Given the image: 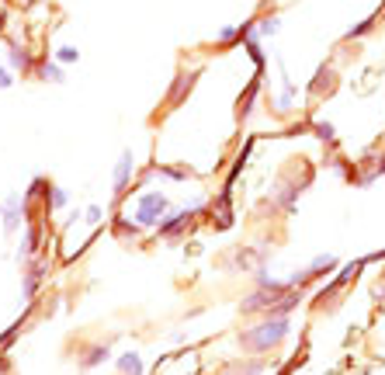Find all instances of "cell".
Wrapping results in <instances>:
<instances>
[{"instance_id":"1","label":"cell","mask_w":385,"mask_h":375,"mask_svg":"<svg viewBox=\"0 0 385 375\" xmlns=\"http://www.w3.org/2000/svg\"><path fill=\"white\" fill-rule=\"evenodd\" d=\"M288 330H292V320L288 317H264L257 327L240 334V348L250 351V354H264V351L278 348L284 337H288Z\"/></svg>"},{"instance_id":"2","label":"cell","mask_w":385,"mask_h":375,"mask_svg":"<svg viewBox=\"0 0 385 375\" xmlns=\"http://www.w3.org/2000/svg\"><path fill=\"white\" fill-rule=\"evenodd\" d=\"M170 215V198L163 191H143L132 205V219L143 226V230H156L163 219Z\"/></svg>"},{"instance_id":"3","label":"cell","mask_w":385,"mask_h":375,"mask_svg":"<svg viewBox=\"0 0 385 375\" xmlns=\"http://www.w3.org/2000/svg\"><path fill=\"white\" fill-rule=\"evenodd\" d=\"M202 209H205V205L198 202V205H184V209H178V212H170L163 222H160V226H156V230H160V237H163V240H174V237H180V233H184V226L202 212Z\"/></svg>"},{"instance_id":"4","label":"cell","mask_w":385,"mask_h":375,"mask_svg":"<svg viewBox=\"0 0 385 375\" xmlns=\"http://www.w3.org/2000/svg\"><path fill=\"white\" fill-rule=\"evenodd\" d=\"M35 63H38V56H31L28 46H21L18 38H7V70H14V73H35Z\"/></svg>"},{"instance_id":"5","label":"cell","mask_w":385,"mask_h":375,"mask_svg":"<svg viewBox=\"0 0 385 375\" xmlns=\"http://www.w3.org/2000/svg\"><path fill=\"white\" fill-rule=\"evenodd\" d=\"M132 174H135V153H132V150H122V157H118V163H115V178H111L115 198L125 195V188L132 185Z\"/></svg>"},{"instance_id":"6","label":"cell","mask_w":385,"mask_h":375,"mask_svg":"<svg viewBox=\"0 0 385 375\" xmlns=\"http://www.w3.org/2000/svg\"><path fill=\"white\" fill-rule=\"evenodd\" d=\"M28 215V205H25V195H7V202H4V230L7 233H18V226L25 222Z\"/></svg>"},{"instance_id":"7","label":"cell","mask_w":385,"mask_h":375,"mask_svg":"<svg viewBox=\"0 0 385 375\" xmlns=\"http://www.w3.org/2000/svg\"><path fill=\"white\" fill-rule=\"evenodd\" d=\"M195 81H198V70H180L178 77H174V87H170V94H167V105L178 108L191 91H195Z\"/></svg>"},{"instance_id":"8","label":"cell","mask_w":385,"mask_h":375,"mask_svg":"<svg viewBox=\"0 0 385 375\" xmlns=\"http://www.w3.org/2000/svg\"><path fill=\"white\" fill-rule=\"evenodd\" d=\"M25 302H31L35 299V292H38V285H42V278H46V271H49V261H42V257H31L25 264Z\"/></svg>"},{"instance_id":"9","label":"cell","mask_w":385,"mask_h":375,"mask_svg":"<svg viewBox=\"0 0 385 375\" xmlns=\"http://www.w3.org/2000/svg\"><path fill=\"white\" fill-rule=\"evenodd\" d=\"M337 87V70H334V63H323L319 70H316V77H312V83H309V94H330Z\"/></svg>"},{"instance_id":"10","label":"cell","mask_w":385,"mask_h":375,"mask_svg":"<svg viewBox=\"0 0 385 375\" xmlns=\"http://www.w3.org/2000/svg\"><path fill=\"white\" fill-rule=\"evenodd\" d=\"M35 77L46 83H63L66 81V73H63V66L56 63V59H49V56H38V63H35Z\"/></svg>"},{"instance_id":"11","label":"cell","mask_w":385,"mask_h":375,"mask_svg":"<svg viewBox=\"0 0 385 375\" xmlns=\"http://www.w3.org/2000/svg\"><path fill=\"white\" fill-rule=\"evenodd\" d=\"M70 205V191L59 185H49L46 188V212H59V209H66Z\"/></svg>"},{"instance_id":"12","label":"cell","mask_w":385,"mask_h":375,"mask_svg":"<svg viewBox=\"0 0 385 375\" xmlns=\"http://www.w3.org/2000/svg\"><path fill=\"white\" fill-rule=\"evenodd\" d=\"M337 268V257L334 254H319V257H312V261H309V278H312V282H316V278H323V274H330V271Z\"/></svg>"},{"instance_id":"13","label":"cell","mask_w":385,"mask_h":375,"mask_svg":"<svg viewBox=\"0 0 385 375\" xmlns=\"http://www.w3.org/2000/svg\"><path fill=\"white\" fill-rule=\"evenodd\" d=\"M118 375H143V354L139 351L118 354Z\"/></svg>"},{"instance_id":"14","label":"cell","mask_w":385,"mask_h":375,"mask_svg":"<svg viewBox=\"0 0 385 375\" xmlns=\"http://www.w3.org/2000/svg\"><path fill=\"white\" fill-rule=\"evenodd\" d=\"M282 31V18L278 14H264V18H257V35L260 38H274Z\"/></svg>"},{"instance_id":"15","label":"cell","mask_w":385,"mask_h":375,"mask_svg":"<svg viewBox=\"0 0 385 375\" xmlns=\"http://www.w3.org/2000/svg\"><path fill=\"white\" fill-rule=\"evenodd\" d=\"M111 358V344H94V348L83 354V369H94V365H101Z\"/></svg>"},{"instance_id":"16","label":"cell","mask_w":385,"mask_h":375,"mask_svg":"<svg viewBox=\"0 0 385 375\" xmlns=\"http://www.w3.org/2000/svg\"><path fill=\"white\" fill-rule=\"evenodd\" d=\"M115 233H118V237H125V240H135V237L143 233V226H139L135 219L128 222L125 215H115Z\"/></svg>"},{"instance_id":"17","label":"cell","mask_w":385,"mask_h":375,"mask_svg":"<svg viewBox=\"0 0 385 375\" xmlns=\"http://www.w3.org/2000/svg\"><path fill=\"white\" fill-rule=\"evenodd\" d=\"M156 174H163V178H170V181H188V178H191V170H184V167H167V163H160Z\"/></svg>"},{"instance_id":"18","label":"cell","mask_w":385,"mask_h":375,"mask_svg":"<svg viewBox=\"0 0 385 375\" xmlns=\"http://www.w3.org/2000/svg\"><path fill=\"white\" fill-rule=\"evenodd\" d=\"M312 133L319 135L323 143H330V146H334V143H337V129H334V125H330V122H312Z\"/></svg>"},{"instance_id":"19","label":"cell","mask_w":385,"mask_h":375,"mask_svg":"<svg viewBox=\"0 0 385 375\" xmlns=\"http://www.w3.org/2000/svg\"><path fill=\"white\" fill-rule=\"evenodd\" d=\"M52 59H56L59 66H70V63H77V59H80V53L73 49V46H63V49H56V56H52Z\"/></svg>"},{"instance_id":"20","label":"cell","mask_w":385,"mask_h":375,"mask_svg":"<svg viewBox=\"0 0 385 375\" xmlns=\"http://www.w3.org/2000/svg\"><path fill=\"white\" fill-rule=\"evenodd\" d=\"M222 375H264V361H250V365H240V369H230Z\"/></svg>"},{"instance_id":"21","label":"cell","mask_w":385,"mask_h":375,"mask_svg":"<svg viewBox=\"0 0 385 375\" xmlns=\"http://www.w3.org/2000/svg\"><path fill=\"white\" fill-rule=\"evenodd\" d=\"M101 215H104L101 205H87V212H83V219H87L91 226H98V222H101Z\"/></svg>"},{"instance_id":"22","label":"cell","mask_w":385,"mask_h":375,"mask_svg":"<svg viewBox=\"0 0 385 375\" xmlns=\"http://www.w3.org/2000/svg\"><path fill=\"white\" fill-rule=\"evenodd\" d=\"M7 87H14V70L0 66V91H7Z\"/></svg>"},{"instance_id":"23","label":"cell","mask_w":385,"mask_h":375,"mask_svg":"<svg viewBox=\"0 0 385 375\" xmlns=\"http://www.w3.org/2000/svg\"><path fill=\"white\" fill-rule=\"evenodd\" d=\"M0 215H4V205H0Z\"/></svg>"}]
</instances>
